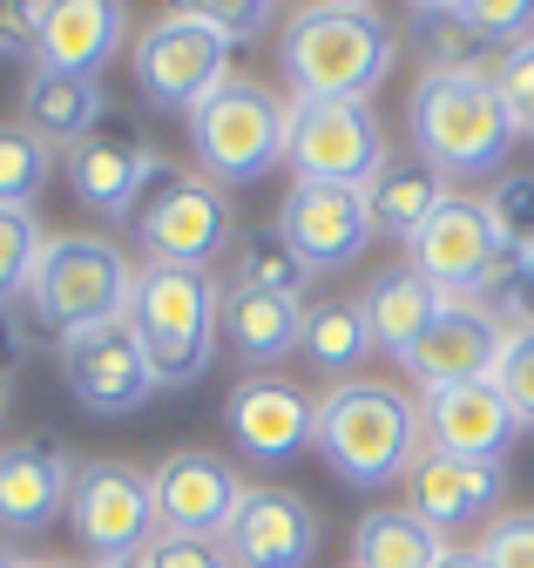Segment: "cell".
<instances>
[{"label": "cell", "instance_id": "6da1fadb", "mask_svg": "<svg viewBox=\"0 0 534 568\" xmlns=\"http://www.w3.org/2000/svg\"><path fill=\"white\" fill-rule=\"evenodd\" d=\"M278 61L298 102H372L392 75V28L366 0L298 8L285 21Z\"/></svg>", "mask_w": 534, "mask_h": 568}, {"label": "cell", "instance_id": "7a4b0ae2", "mask_svg": "<svg viewBox=\"0 0 534 568\" xmlns=\"http://www.w3.org/2000/svg\"><path fill=\"white\" fill-rule=\"evenodd\" d=\"M413 142H420V156L440 170V176H487L507 163L514 150V115L494 89L487 68L474 61H433L420 89H413Z\"/></svg>", "mask_w": 534, "mask_h": 568}, {"label": "cell", "instance_id": "3957f363", "mask_svg": "<svg viewBox=\"0 0 534 568\" xmlns=\"http://www.w3.org/2000/svg\"><path fill=\"white\" fill-rule=\"evenodd\" d=\"M311 447L346 487H386L407 480V467L427 454V419L386 379H346L318 399Z\"/></svg>", "mask_w": 534, "mask_h": 568}, {"label": "cell", "instance_id": "277c9868", "mask_svg": "<svg viewBox=\"0 0 534 568\" xmlns=\"http://www.w3.org/2000/svg\"><path fill=\"white\" fill-rule=\"evenodd\" d=\"M217 277L189 264H136L129 332L143 338L156 386H196L217 359Z\"/></svg>", "mask_w": 534, "mask_h": 568}, {"label": "cell", "instance_id": "5b68a950", "mask_svg": "<svg viewBox=\"0 0 534 568\" xmlns=\"http://www.w3.org/2000/svg\"><path fill=\"white\" fill-rule=\"evenodd\" d=\"M129 292H136V264H129L122 244L89 237V231H61V237H48V251L34 264L28 305L54 338H75V332L129 318Z\"/></svg>", "mask_w": 534, "mask_h": 568}, {"label": "cell", "instance_id": "8992f818", "mask_svg": "<svg viewBox=\"0 0 534 568\" xmlns=\"http://www.w3.org/2000/svg\"><path fill=\"white\" fill-rule=\"evenodd\" d=\"M285 135H291V102H278V89H264L250 75H230L204 109L189 115V150L217 190L257 183L285 163Z\"/></svg>", "mask_w": 534, "mask_h": 568}, {"label": "cell", "instance_id": "52a82bcc", "mask_svg": "<svg viewBox=\"0 0 534 568\" xmlns=\"http://www.w3.org/2000/svg\"><path fill=\"white\" fill-rule=\"evenodd\" d=\"M129 68H136V89L150 109H176V115H196L224 82H230V48L204 28L189 21L183 8L156 14L136 48H129Z\"/></svg>", "mask_w": 534, "mask_h": 568}, {"label": "cell", "instance_id": "ba28073f", "mask_svg": "<svg viewBox=\"0 0 534 568\" xmlns=\"http://www.w3.org/2000/svg\"><path fill=\"white\" fill-rule=\"evenodd\" d=\"M392 156V142L366 102H298L291 95V135H285V163L298 183H339L366 190Z\"/></svg>", "mask_w": 534, "mask_h": 568}, {"label": "cell", "instance_id": "9c48e42d", "mask_svg": "<svg viewBox=\"0 0 534 568\" xmlns=\"http://www.w3.org/2000/svg\"><path fill=\"white\" fill-rule=\"evenodd\" d=\"M136 237L150 251V264H189V271H204V264H217L237 244V217H230V196L210 176L163 170L156 190L136 210Z\"/></svg>", "mask_w": 534, "mask_h": 568}, {"label": "cell", "instance_id": "30bf717a", "mask_svg": "<svg viewBox=\"0 0 534 568\" xmlns=\"http://www.w3.org/2000/svg\"><path fill=\"white\" fill-rule=\"evenodd\" d=\"M69 528L102 561H136L156 541V494L150 474L129 460H82L69 487Z\"/></svg>", "mask_w": 534, "mask_h": 568}, {"label": "cell", "instance_id": "8fae6325", "mask_svg": "<svg viewBox=\"0 0 534 568\" xmlns=\"http://www.w3.org/2000/svg\"><path fill=\"white\" fill-rule=\"evenodd\" d=\"M61 379H69L75 406H89V413H102V419L143 413V406L163 393V386H156V373H150L143 338L129 332V318L61 338Z\"/></svg>", "mask_w": 534, "mask_h": 568}, {"label": "cell", "instance_id": "7c38bea8", "mask_svg": "<svg viewBox=\"0 0 534 568\" xmlns=\"http://www.w3.org/2000/svg\"><path fill=\"white\" fill-rule=\"evenodd\" d=\"M501 338H507V325L481 298H440V312L427 318V332L413 338L407 359H399V373H407L420 393H446V386H466V379H494Z\"/></svg>", "mask_w": 534, "mask_h": 568}, {"label": "cell", "instance_id": "4fadbf2b", "mask_svg": "<svg viewBox=\"0 0 534 568\" xmlns=\"http://www.w3.org/2000/svg\"><path fill=\"white\" fill-rule=\"evenodd\" d=\"M407 251H413V271L433 284L440 298H481V284H487V271L501 257V237H494L487 203L446 196L433 217L420 224V237Z\"/></svg>", "mask_w": 534, "mask_h": 568}, {"label": "cell", "instance_id": "5bb4252c", "mask_svg": "<svg viewBox=\"0 0 534 568\" xmlns=\"http://www.w3.org/2000/svg\"><path fill=\"white\" fill-rule=\"evenodd\" d=\"M278 231L291 237V251L305 257L311 277L366 257V244L379 237L366 190H339V183H291L285 203H278Z\"/></svg>", "mask_w": 534, "mask_h": 568}, {"label": "cell", "instance_id": "9a60e30c", "mask_svg": "<svg viewBox=\"0 0 534 568\" xmlns=\"http://www.w3.org/2000/svg\"><path fill=\"white\" fill-rule=\"evenodd\" d=\"M150 494H156V535H224L230 515L244 508V480L230 460L204 454V447H183L170 460L150 467Z\"/></svg>", "mask_w": 534, "mask_h": 568}, {"label": "cell", "instance_id": "2e32d148", "mask_svg": "<svg viewBox=\"0 0 534 568\" xmlns=\"http://www.w3.org/2000/svg\"><path fill=\"white\" fill-rule=\"evenodd\" d=\"M399 487H407V515H420L446 541V535H466V528H487L494 521L507 474L494 460H453V454H433L427 447L407 467V480H399Z\"/></svg>", "mask_w": 534, "mask_h": 568}, {"label": "cell", "instance_id": "e0dca14e", "mask_svg": "<svg viewBox=\"0 0 534 568\" xmlns=\"http://www.w3.org/2000/svg\"><path fill=\"white\" fill-rule=\"evenodd\" d=\"M224 419H230V440L264 467L298 460L318 434V406L305 399V386L278 379V373H244L224 399Z\"/></svg>", "mask_w": 534, "mask_h": 568}, {"label": "cell", "instance_id": "ac0fdd59", "mask_svg": "<svg viewBox=\"0 0 534 568\" xmlns=\"http://www.w3.org/2000/svg\"><path fill=\"white\" fill-rule=\"evenodd\" d=\"M237 568H305L318 555V515L291 487H244V508L224 528Z\"/></svg>", "mask_w": 534, "mask_h": 568}, {"label": "cell", "instance_id": "d6986e66", "mask_svg": "<svg viewBox=\"0 0 534 568\" xmlns=\"http://www.w3.org/2000/svg\"><path fill=\"white\" fill-rule=\"evenodd\" d=\"M420 419H427V447L453 454V460H494L501 467V454L521 440V419H514V406L501 399L494 379H466V386L427 393Z\"/></svg>", "mask_w": 534, "mask_h": 568}, {"label": "cell", "instance_id": "ffe728a7", "mask_svg": "<svg viewBox=\"0 0 534 568\" xmlns=\"http://www.w3.org/2000/svg\"><path fill=\"white\" fill-rule=\"evenodd\" d=\"M61 170H69V190L82 210H95V217L122 224V217H136L143 196L156 190V176L170 170L150 142H122V135H89L82 150L61 156Z\"/></svg>", "mask_w": 534, "mask_h": 568}, {"label": "cell", "instance_id": "44dd1931", "mask_svg": "<svg viewBox=\"0 0 534 568\" xmlns=\"http://www.w3.org/2000/svg\"><path fill=\"white\" fill-rule=\"evenodd\" d=\"M75 487V460L54 440H8L0 447V528L8 535H41Z\"/></svg>", "mask_w": 534, "mask_h": 568}, {"label": "cell", "instance_id": "7402d4cb", "mask_svg": "<svg viewBox=\"0 0 534 568\" xmlns=\"http://www.w3.org/2000/svg\"><path fill=\"white\" fill-rule=\"evenodd\" d=\"M129 34V14L115 0H48V21H41V41H34V61L41 68H61V75H95L115 61Z\"/></svg>", "mask_w": 534, "mask_h": 568}, {"label": "cell", "instance_id": "603a6c76", "mask_svg": "<svg viewBox=\"0 0 534 568\" xmlns=\"http://www.w3.org/2000/svg\"><path fill=\"white\" fill-rule=\"evenodd\" d=\"M109 95L95 75H61V68H28L21 82V129H34L48 150H82L89 135H102Z\"/></svg>", "mask_w": 534, "mask_h": 568}, {"label": "cell", "instance_id": "cb8c5ba5", "mask_svg": "<svg viewBox=\"0 0 534 568\" xmlns=\"http://www.w3.org/2000/svg\"><path fill=\"white\" fill-rule=\"evenodd\" d=\"M217 332L224 345L237 352V359L250 373L278 366L285 352H298V332H305V298H278V292H244V284H230V292L217 298Z\"/></svg>", "mask_w": 534, "mask_h": 568}, {"label": "cell", "instance_id": "d4e9b609", "mask_svg": "<svg viewBox=\"0 0 534 568\" xmlns=\"http://www.w3.org/2000/svg\"><path fill=\"white\" fill-rule=\"evenodd\" d=\"M446 203V176L427 163V156H386V170L366 183V210H372V231L379 237H399L413 244L420 224Z\"/></svg>", "mask_w": 534, "mask_h": 568}, {"label": "cell", "instance_id": "484cf974", "mask_svg": "<svg viewBox=\"0 0 534 568\" xmlns=\"http://www.w3.org/2000/svg\"><path fill=\"white\" fill-rule=\"evenodd\" d=\"M366 325H372V345L386 352V359H407L413 338L427 332V318L440 312V292L413 271V264H399V271H379L366 284Z\"/></svg>", "mask_w": 534, "mask_h": 568}, {"label": "cell", "instance_id": "4316f807", "mask_svg": "<svg viewBox=\"0 0 534 568\" xmlns=\"http://www.w3.org/2000/svg\"><path fill=\"white\" fill-rule=\"evenodd\" d=\"M298 352L318 366V373H339V386L372 359V325H366V305L359 298H318L305 305V332H298Z\"/></svg>", "mask_w": 534, "mask_h": 568}, {"label": "cell", "instance_id": "83f0119b", "mask_svg": "<svg viewBox=\"0 0 534 568\" xmlns=\"http://www.w3.org/2000/svg\"><path fill=\"white\" fill-rule=\"evenodd\" d=\"M440 555L446 541L407 508H372L352 528V568H433Z\"/></svg>", "mask_w": 534, "mask_h": 568}, {"label": "cell", "instance_id": "f1b7e54d", "mask_svg": "<svg viewBox=\"0 0 534 568\" xmlns=\"http://www.w3.org/2000/svg\"><path fill=\"white\" fill-rule=\"evenodd\" d=\"M230 284H244V292H278V298H305V257L291 251V237L278 224H257V231H237L230 244Z\"/></svg>", "mask_w": 534, "mask_h": 568}, {"label": "cell", "instance_id": "f546056e", "mask_svg": "<svg viewBox=\"0 0 534 568\" xmlns=\"http://www.w3.org/2000/svg\"><path fill=\"white\" fill-rule=\"evenodd\" d=\"M420 28H460L481 48H514L534 34V0H440V8H413Z\"/></svg>", "mask_w": 534, "mask_h": 568}, {"label": "cell", "instance_id": "4dcf8cb0", "mask_svg": "<svg viewBox=\"0 0 534 568\" xmlns=\"http://www.w3.org/2000/svg\"><path fill=\"white\" fill-rule=\"evenodd\" d=\"M48 176H54V150H48V142L34 129H21V122H0V203L28 210L48 190Z\"/></svg>", "mask_w": 534, "mask_h": 568}, {"label": "cell", "instance_id": "1f68e13d", "mask_svg": "<svg viewBox=\"0 0 534 568\" xmlns=\"http://www.w3.org/2000/svg\"><path fill=\"white\" fill-rule=\"evenodd\" d=\"M41 251H48V237L34 224V210H8V203H0V305L28 298Z\"/></svg>", "mask_w": 534, "mask_h": 568}, {"label": "cell", "instance_id": "d6a6232c", "mask_svg": "<svg viewBox=\"0 0 534 568\" xmlns=\"http://www.w3.org/2000/svg\"><path fill=\"white\" fill-rule=\"evenodd\" d=\"M481 305L501 318V325H534V251H507L494 257L487 284H481Z\"/></svg>", "mask_w": 534, "mask_h": 568}, {"label": "cell", "instance_id": "836d02e7", "mask_svg": "<svg viewBox=\"0 0 534 568\" xmlns=\"http://www.w3.org/2000/svg\"><path fill=\"white\" fill-rule=\"evenodd\" d=\"M494 386L514 406L521 434H534V325H507L501 338V359H494Z\"/></svg>", "mask_w": 534, "mask_h": 568}, {"label": "cell", "instance_id": "e575fe53", "mask_svg": "<svg viewBox=\"0 0 534 568\" xmlns=\"http://www.w3.org/2000/svg\"><path fill=\"white\" fill-rule=\"evenodd\" d=\"M183 14H189V21H204L224 48L257 41V34H271V28H278V8H271V0H189Z\"/></svg>", "mask_w": 534, "mask_h": 568}, {"label": "cell", "instance_id": "d590c367", "mask_svg": "<svg viewBox=\"0 0 534 568\" xmlns=\"http://www.w3.org/2000/svg\"><path fill=\"white\" fill-rule=\"evenodd\" d=\"M487 217L507 251H534V176H501L487 196Z\"/></svg>", "mask_w": 534, "mask_h": 568}, {"label": "cell", "instance_id": "8d00e7d4", "mask_svg": "<svg viewBox=\"0 0 534 568\" xmlns=\"http://www.w3.org/2000/svg\"><path fill=\"white\" fill-rule=\"evenodd\" d=\"M494 89H501V102H507L514 129H527V135H534V34H527V41H514V48L494 61Z\"/></svg>", "mask_w": 534, "mask_h": 568}, {"label": "cell", "instance_id": "74e56055", "mask_svg": "<svg viewBox=\"0 0 534 568\" xmlns=\"http://www.w3.org/2000/svg\"><path fill=\"white\" fill-rule=\"evenodd\" d=\"M487 568H534V515H494L474 548Z\"/></svg>", "mask_w": 534, "mask_h": 568}, {"label": "cell", "instance_id": "f35d334b", "mask_svg": "<svg viewBox=\"0 0 534 568\" xmlns=\"http://www.w3.org/2000/svg\"><path fill=\"white\" fill-rule=\"evenodd\" d=\"M136 561H143V568H237L230 548L210 541V535H156Z\"/></svg>", "mask_w": 534, "mask_h": 568}, {"label": "cell", "instance_id": "ab89813d", "mask_svg": "<svg viewBox=\"0 0 534 568\" xmlns=\"http://www.w3.org/2000/svg\"><path fill=\"white\" fill-rule=\"evenodd\" d=\"M433 568H487V561H481V555H474V548H446V555H440V561H433Z\"/></svg>", "mask_w": 534, "mask_h": 568}, {"label": "cell", "instance_id": "60d3db41", "mask_svg": "<svg viewBox=\"0 0 534 568\" xmlns=\"http://www.w3.org/2000/svg\"><path fill=\"white\" fill-rule=\"evenodd\" d=\"M21 568H75V561H54V555H34V561H21Z\"/></svg>", "mask_w": 534, "mask_h": 568}, {"label": "cell", "instance_id": "b9f144b4", "mask_svg": "<svg viewBox=\"0 0 534 568\" xmlns=\"http://www.w3.org/2000/svg\"><path fill=\"white\" fill-rule=\"evenodd\" d=\"M0 568H21V555H14V548H8V541H0Z\"/></svg>", "mask_w": 534, "mask_h": 568}, {"label": "cell", "instance_id": "7bdbcfd3", "mask_svg": "<svg viewBox=\"0 0 534 568\" xmlns=\"http://www.w3.org/2000/svg\"><path fill=\"white\" fill-rule=\"evenodd\" d=\"M0 413H8V373H0Z\"/></svg>", "mask_w": 534, "mask_h": 568}, {"label": "cell", "instance_id": "ee69618b", "mask_svg": "<svg viewBox=\"0 0 534 568\" xmlns=\"http://www.w3.org/2000/svg\"><path fill=\"white\" fill-rule=\"evenodd\" d=\"M102 568H143V561H102Z\"/></svg>", "mask_w": 534, "mask_h": 568}]
</instances>
